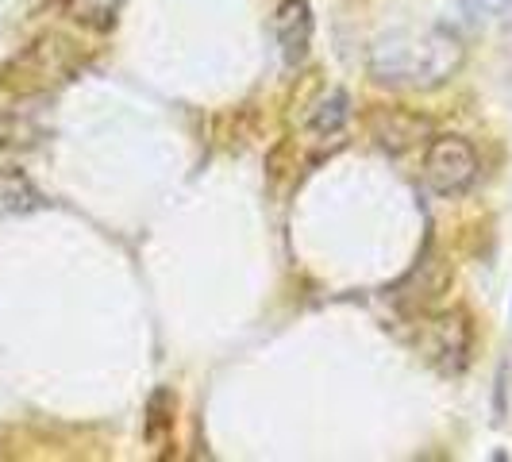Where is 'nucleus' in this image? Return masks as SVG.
Instances as JSON below:
<instances>
[{
  "mask_svg": "<svg viewBox=\"0 0 512 462\" xmlns=\"http://www.w3.org/2000/svg\"><path fill=\"white\" fill-rule=\"evenodd\" d=\"M459 35L447 27L424 31H389L370 47V74L397 89H439L462 70Z\"/></svg>",
  "mask_w": 512,
  "mask_h": 462,
  "instance_id": "nucleus-1",
  "label": "nucleus"
},
{
  "mask_svg": "<svg viewBox=\"0 0 512 462\" xmlns=\"http://www.w3.org/2000/svg\"><path fill=\"white\" fill-rule=\"evenodd\" d=\"M478 181V151L462 135H436L424 154V185L436 197H462Z\"/></svg>",
  "mask_w": 512,
  "mask_h": 462,
  "instance_id": "nucleus-2",
  "label": "nucleus"
},
{
  "mask_svg": "<svg viewBox=\"0 0 512 462\" xmlns=\"http://www.w3.org/2000/svg\"><path fill=\"white\" fill-rule=\"evenodd\" d=\"M416 347L443 374H459L466 359H470V324H466V316L462 312H439V316L420 320Z\"/></svg>",
  "mask_w": 512,
  "mask_h": 462,
  "instance_id": "nucleus-3",
  "label": "nucleus"
},
{
  "mask_svg": "<svg viewBox=\"0 0 512 462\" xmlns=\"http://www.w3.org/2000/svg\"><path fill=\"white\" fill-rule=\"evenodd\" d=\"M274 31H278L285 62L289 66L305 62L308 43H312V8H308V0H282L278 16H274Z\"/></svg>",
  "mask_w": 512,
  "mask_h": 462,
  "instance_id": "nucleus-4",
  "label": "nucleus"
},
{
  "mask_svg": "<svg viewBox=\"0 0 512 462\" xmlns=\"http://www.w3.org/2000/svg\"><path fill=\"white\" fill-rule=\"evenodd\" d=\"M35 208H43V193L31 185V178L12 170V166H0V220L27 216Z\"/></svg>",
  "mask_w": 512,
  "mask_h": 462,
  "instance_id": "nucleus-5",
  "label": "nucleus"
},
{
  "mask_svg": "<svg viewBox=\"0 0 512 462\" xmlns=\"http://www.w3.org/2000/svg\"><path fill=\"white\" fill-rule=\"evenodd\" d=\"M347 120H351V97L343 89H335V93H328L324 101L312 108L308 128L316 131V135H339V131L347 128Z\"/></svg>",
  "mask_w": 512,
  "mask_h": 462,
  "instance_id": "nucleus-6",
  "label": "nucleus"
},
{
  "mask_svg": "<svg viewBox=\"0 0 512 462\" xmlns=\"http://www.w3.org/2000/svg\"><path fill=\"white\" fill-rule=\"evenodd\" d=\"M43 143V128L27 116V112H8L0 116V147L8 151H27V147H39Z\"/></svg>",
  "mask_w": 512,
  "mask_h": 462,
  "instance_id": "nucleus-7",
  "label": "nucleus"
},
{
  "mask_svg": "<svg viewBox=\"0 0 512 462\" xmlns=\"http://www.w3.org/2000/svg\"><path fill=\"white\" fill-rule=\"evenodd\" d=\"M124 0H66V12L74 16L77 24L85 27H112L116 12H120Z\"/></svg>",
  "mask_w": 512,
  "mask_h": 462,
  "instance_id": "nucleus-8",
  "label": "nucleus"
},
{
  "mask_svg": "<svg viewBox=\"0 0 512 462\" xmlns=\"http://www.w3.org/2000/svg\"><path fill=\"white\" fill-rule=\"evenodd\" d=\"M497 8H501V16H505V20H512V0H497Z\"/></svg>",
  "mask_w": 512,
  "mask_h": 462,
  "instance_id": "nucleus-9",
  "label": "nucleus"
}]
</instances>
